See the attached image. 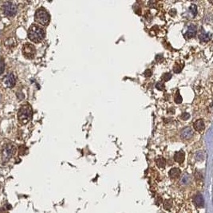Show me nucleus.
<instances>
[{
    "label": "nucleus",
    "mask_w": 213,
    "mask_h": 213,
    "mask_svg": "<svg viewBox=\"0 0 213 213\" xmlns=\"http://www.w3.org/2000/svg\"><path fill=\"white\" fill-rule=\"evenodd\" d=\"M45 30L41 26L34 24L28 30V38L34 43L41 42L45 38Z\"/></svg>",
    "instance_id": "obj_1"
},
{
    "label": "nucleus",
    "mask_w": 213,
    "mask_h": 213,
    "mask_svg": "<svg viewBox=\"0 0 213 213\" xmlns=\"http://www.w3.org/2000/svg\"><path fill=\"white\" fill-rule=\"evenodd\" d=\"M33 111L29 105H25L22 106L18 113V120L22 125L28 123L32 118Z\"/></svg>",
    "instance_id": "obj_2"
},
{
    "label": "nucleus",
    "mask_w": 213,
    "mask_h": 213,
    "mask_svg": "<svg viewBox=\"0 0 213 213\" xmlns=\"http://www.w3.org/2000/svg\"><path fill=\"white\" fill-rule=\"evenodd\" d=\"M34 19L35 22H38L39 24L42 26H47L50 20V17L47 11L44 8H39L36 11L35 15H34Z\"/></svg>",
    "instance_id": "obj_3"
},
{
    "label": "nucleus",
    "mask_w": 213,
    "mask_h": 213,
    "mask_svg": "<svg viewBox=\"0 0 213 213\" xmlns=\"http://www.w3.org/2000/svg\"><path fill=\"white\" fill-rule=\"evenodd\" d=\"M1 9L6 17H11V18L14 17L18 12L17 6L15 5V3L12 2H3Z\"/></svg>",
    "instance_id": "obj_4"
},
{
    "label": "nucleus",
    "mask_w": 213,
    "mask_h": 213,
    "mask_svg": "<svg viewBox=\"0 0 213 213\" xmlns=\"http://www.w3.org/2000/svg\"><path fill=\"white\" fill-rule=\"evenodd\" d=\"M36 53V50L34 46H33L30 43H26L22 47V54L25 57L27 58H33L34 57Z\"/></svg>",
    "instance_id": "obj_5"
},
{
    "label": "nucleus",
    "mask_w": 213,
    "mask_h": 213,
    "mask_svg": "<svg viewBox=\"0 0 213 213\" xmlns=\"http://www.w3.org/2000/svg\"><path fill=\"white\" fill-rule=\"evenodd\" d=\"M15 146L13 144H9L4 148L2 152V156H3V160H7L10 158H11L15 154Z\"/></svg>",
    "instance_id": "obj_6"
},
{
    "label": "nucleus",
    "mask_w": 213,
    "mask_h": 213,
    "mask_svg": "<svg viewBox=\"0 0 213 213\" xmlns=\"http://www.w3.org/2000/svg\"><path fill=\"white\" fill-rule=\"evenodd\" d=\"M3 84L7 88L13 87L15 84V78L13 74H8L3 78Z\"/></svg>",
    "instance_id": "obj_7"
},
{
    "label": "nucleus",
    "mask_w": 213,
    "mask_h": 213,
    "mask_svg": "<svg viewBox=\"0 0 213 213\" xmlns=\"http://www.w3.org/2000/svg\"><path fill=\"white\" fill-rule=\"evenodd\" d=\"M197 32V27L194 24L189 25L188 27V30H187L186 33L184 34V38L185 39H191L192 37H194L196 34Z\"/></svg>",
    "instance_id": "obj_8"
},
{
    "label": "nucleus",
    "mask_w": 213,
    "mask_h": 213,
    "mask_svg": "<svg viewBox=\"0 0 213 213\" xmlns=\"http://www.w3.org/2000/svg\"><path fill=\"white\" fill-rule=\"evenodd\" d=\"M193 136V130L189 127H186L182 130V132L180 133V137L182 139L184 140H188Z\"/></svg>",
    "instance_id": "obj_9"
},
{
    "label": "nucleus",
    "mask_w": 213,
    "mask_h": 213,
    "mask_svg": "<svg viewBox=\"0 0 213 213\" xmlns=\"http://www.w3.org/2000/svg\"><path fill=\"white\" fill-rule=\"evenodd\" d=\"M194 203L197 207H203L204 206V199L201 194H197L194 199Z\"/></svg>",
    "instance_id": "obj_10"
},
{
    "label": "nucleus",
    "mask_w": 213,
    "mask_h": 213,
    "mask_svg": "<svg viewBox=\"0 0 213 213\" xmlns=\"http://www.w3.org/2000/svg\"><path fill=\"white\" fill-rule=\"evenodd\" d=\"M193 127H194V129L195 131L201 132L204 129L205 125H204V122L203 121V120H197L196 121H195V123L193 124Z\"/></svg>",
    "instance_id": "obj_11"
},
{
    "label": "nucleus",
    "mask_w": 213,
    "mask_h": 213,
    "mask_svg": "<svg viewBox=\"0 0 213 213\" xmlns=\"http://www.w3.org/2000/svg\"><path fill=\"white\" fill-rule=\"evenodd\" d=\"M184 157H185V156H184V153L183 151H179V152L175 153L174 155L175 161H177V163H180V164L184 162Z\"/></svg>",
    "instance_id": "obj_12"
},
{
    "label": "nucleus",
    "mask_w": 213,
    "mask_h": 213,
    "mask_svg": "<svg viewBox=\"0 0 213 213\" xmlns=\"http://www.w3.org/2000/svg\"><path fill=\"white\" fill-rule=\"evenodd\" d=\"M181 174V172L179 168H172L171 170L169 171L168 172V175H169V177L172 178V179H176L177 177H179Z\"/></svg>",
    "instance_id": "obj_13"
},
{
    "label": "nucleus",
    "mask_w": 213,
    "mask_h": 213,
    "mask_svg": "<svg viewBox=\"0 0 213 213\" xmlns=\"http://www.w3.org/2000/svg\"><path fill=\"white\" fill-rule=\"evenodd\" d=\"M211 38H212V34L207 33V32H204V31L202 32L200 35V40L204 42H208L211 39Z\"/></svg>",
    "instance_id": "obj_14"
},
{
    "label": "nucleus",
    "mask_w": 213,
    "mask_h": 213,
    "mask_svg": "<svg viewBox=\"0 0 213 213\" xmlns=\"http://www.w3.org/2000/svg\"><path fill=\"white\" fill-rule=\"evenodd\" d=\"M156 165L158 166V168H164L165 167V165H166V161H165V160L162 157H160L158 159L156 160Z\"/></svg>",
    "instance_id": "obj_15"
},
{
    "label": "nucleus",
    "mask_w": 213,
    "mask_h": 213,
    "mask_svg": "<svg viewBox=\"0 0 213 213\" xmlns=\"http://www.w3.org/2000/svg\"><path fill=\"white\" fill-rule=\"evenodd\" d=\"M172 207V201L171 200H166L164 202L163 204V207L165 208V210H170Z\"/></svg>",
    "instance_id": "obj_16"
},
{
    "label": "nucleus",
    "mask_w": 213,
    "mask_h": 213,
    "mask_svg": "<svg viewBox=\"0 0 213 213\" xmlns=\"http://www.w3.org/2000/svg\"><path fill=\"white\" fill-rule=\"evenodd\" d=\"M189 182H190V176H189L188 174L184 175L183 177H182V179H181L180 183L182 184H184V185H187Z\"/></svg>",
    "instance_id": "obj_17"
},
{
    "label": "nucleus",
    "mask_w": 213,
    "mask_h": 213,
    "mask_svg": "<svg viewBox=\"0 0 213 213\" xmlns=\"http://www.w3.org/2000/svg\"><path fill=\"white\" fill-rule=\"evenodd\" d=\"M175 102H176V103H177V104H180V103L182 102V97L180 96V92H179V91H177V93H176V95H175Z\"/></svg>",
    "instance_id": "obj_18"
},
{
    "label": "nucleus",
    "mask_w": 213,
    "mask_h": 213,
    "mask_svg": "<svg viewBox=\"0 0 213 213\" xmlns=\"http://www.w3.org/2000/svg\"><path fill=\"white\" fill-rule=\"evenodd\" d=\"M171 78H172V75L170 73H165V74H163L162 77H161V79H162L164 81H168V80H170V79H171Z\"/></svg>",
    "instance_id": "obj_19"
},
{
    "label": "nucleus",
    "mask_w": 213,
    "mask_h": 213,
    "mask_svg": "<svg viewBox=\"0 0 213 213\" xmlns=\"http://www.w3.org/2000/svg\"><path fill=\"white\" fill-rule=\"evenodd\" d=\"M195 157L198 160H203L204 159V153L202 151H199L195 154Z\"/></svg>",
    "instance_id": "obj_20"
},
{
    "label": "nucleus",
    "mask_w": 213,
    "mask_h": 213,
    "mask_svg": "<svg viewBox=\"0 0 213 213\" xmlns=\"http://www.w3.org/2000/svg\"><path fill=\"white\" fill-rule=\"evenodd\" d=\"M182 68H183V66H181V65H180V64H176L174 67H173V71L175 73H180L181 71Z\"/></svg>",
    "instance_id": "obj_21"
},
{
    "label": "nucleus",
    "mask_w": 213,
    "mask_h": 213,
    "mask_svg": "<svg viewBox=\"0 0 213 213\" xmlns=\"http://www.w3.org/2000/svg\"><path fill=\"white\" fill-rule=\"evenodd\" d=\"M190 11H191V12H192L193 16H195L196 14H197V7H196L195 5H192L190 6Z\"/></svg>",
    "instance_id": "obj_22"
},
{
    "label": "nucleus",
    "mask_w": 213,
    "mask_h": 213,
    "mask_svg": "<svg viewBox=\"0 0 213 213\" xmlns=\"http://www.w3.org/2000/svg\"><path fill=\"white\" fill-rule=\"evenodd\" d=\"M156 88L159 90H165V85L161 82H158L156 84Z\"/></svg>",
    "instance_id": "obj_23"
},
{
    "label": "nucleus",
    "mask_w": 213,
    "mask_h": 213,
    "mask_svg": "<svg viewBox=\"0 0 213 213\" xmlns=\"http://www.w3.org/2000/svg\"><path fill=\"white\" fill-rule=\"evenodd\" d=\"M181 119H183V120H188L189 117H190V115H189L188 113H184L182 115H181Z\"/></svg>",
    "instance_id": "obj_24"
},
{
    "label": "nucleus",
    "mask_w": 213,
    "mask_h": 213,
    "mask_svg": "<svg viewBox=\"0 0 213 213\" xmlns=\"http://www.w3.org/2000/svg\"><path fill=\"white\" fill-rule=\"evenodd\" d=\"M152 71H151V69H146L145 70V72L144 73V75L146 77V78H149V77H150L152 75Z\"/></svg>",
    "instance_id": "obj_25"
},
{
    "label": "nucleus",
    "mask_w": 213,
    "mask_h": 213,
    "mask_svg": "<svg viewBox=\"0 0 213 213\" xmlns=\"http://www.w3.org/2000/svg\"><path fill=\"white\" fill-rule=\"evenodd\" d=\"M4 69V64L3 62H0V74H2Z\"/></svg>",
    "instance_id": "obj_26"
}]
</instances>
